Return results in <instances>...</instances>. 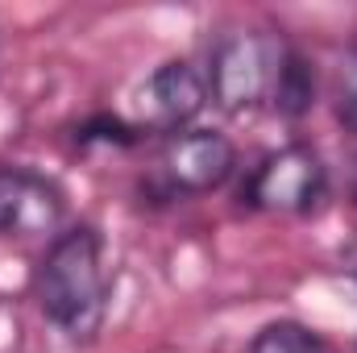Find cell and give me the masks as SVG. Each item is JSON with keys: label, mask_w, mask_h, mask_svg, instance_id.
Listing matches in <instances>:
<instances>
[{"label": "cell", "mask_w": 357, "mask_h": 353, "mask_svg": "<svg viewBox=\"0 0 357 353\" xmlns=\"http://www.w3.org/2000/svg\"><path fill=\"white\" fill-rule=\"evenodd\" d=\"M33 295L46 320L71 341H91L108 312V270L104 241L91 225L63 229L42 254L33 274Z\"/></svg>", "instance_id": "6da1fadb"}, {"label": "cell", "mask_w": 357, "mask_h": 353, "mask_svg": "<svg viewBox=\"0 0 357 353\" xmlns=\"http://www.w3.org/2000/svg\"><path fill=\"white\" fill-rule=\"evenodd\" d=\"M287 46L262 29H237L225 33L212 50L208 67V100H216L225 112H245L274 96L282 71Z\"/></svg>", "instance_id": "7a4b0ae2"}, {"label": "cell", "mask_w": 357, "mask_h": 353, "mask_svg": "<svg viewBox=\"0 0 357 353\" xmlns=\"http://www.w3.org/2000/svg\"><path fill=\"white\" fill-rule=\"evenodd\" d=\"M328 191V171L320 163V154L303 142L282 146L266 154L241 187V204L258 208V212H274V216H303L312 208H320Z\"/></svg>", "instance_id": "3957f363"}, {"label": "cell", "mask_w": 357, "mask_h": 353, "mask_svg": "<svg viewBox=\"0 0 357 353\" xmlns=\"http://www.w3.org/2000/svg\"><path fill=\"white\" fill-rule=\"evenodd\" d=\"M204 104H208V75H199L187 59H171L133 96V129L175 137L199 117Z\"/></svg>", "instance_id": "277c9868"}, {"label": "cell", "mask_w": 357, "mask_h": 353, "mask_svg": "<svg viewBox=\"0 0 357 353\" xmlns=\"http://www.w3.org/2000/svg\"><path fill=\"white\" fill-rule=\"evenodd\" d=\"M158 167L175 195H208L237 171V146L220 129H183L167 142Z\"/></svg>", "instance_id": "5b68a950"}, {"label": "cell", "mask_w": 357, "mask_h": 353, "mask_svg": "<svg viewBox=\"0 0 357 353\" xmlns=\"http://www.w3.org/2000/svg\"><path fill=\"white\" fill-rule=\"evenodd\" d=\"M67 200L59 183L29 167H0V237H59Z\"/></svg>", "instance_id": "8992f818"}, {"label": "cell", "mask_w": 357, "mask_h": 353, "mask_svg": "<svg viewBox=\"0 0 357 353\" xmlns=\"http://www.w3.org/2000/svg\"><path fill=\"white\" fill-rule=\"evenodd\" d=\"M250 353H337V350L299 320H270L254 333Z\"/></svg>", "instance_id": "52a82bcc"}, {"label": "cell", "mask_w": 357, "mask_h": 353, "mask_svg": "<svg viewBox=\"0 0 357 353\" xmlns=\"http://www.w3.org/2000/svg\"><path fill=\"white\" fill-rule=\"evenodd\" d=\"M312 96H316V75H312V67H307L295 50H287L270 104H274L282 117H303V112L312 108Z\"/></svg>", "instance_id": "ba28073f"}, {"label": "cell", "mask_w": 357, "mask_h": 353, "mask_svg": "<svg viewBox=\"0 0 357 353\" xmlns=\"http://www.w3.org/2000/svg\"><path fill=\"white\" fill-rule=\"evenodd\" d=\"M337 117L341 125L357 133V46L341 59V75H337Z\"/></svg>", "instance_id": "9c48e42d"}, {"label": "cell", "mask_w": 357, "mask_h": 353, "mask_svg": "<svg viewBox=\"0 0 357 353\" xmlns=\"http://www.w3.org/2000/svg\"><path fill=\"white\" fill-rule=\"evenodd\" d=\"M354 270H357V254H354Z\"/></svg>", "instance_id": "30bf717a"}]
</instances>
